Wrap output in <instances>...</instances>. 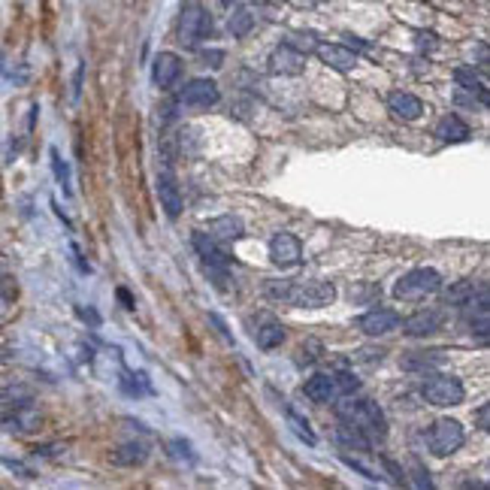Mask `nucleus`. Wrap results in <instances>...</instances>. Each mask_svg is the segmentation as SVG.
<instances>
[{
  "mask_svg": "<svg viewBox=\"0 0 490 490\" xmlns=\"http://www.w3.org/2000/svg\"><path fill=\"white\" fill-rule=\"evenodd\" d=\"M267 297L297 309H324L336 300V288L324 279H269Z\"/></svg>",
  "mask_w": 490,
  "mask_h": 490,
  "instance_id": "f257e3e1",
  "label": "nucleus"
},
{
  "mask_svg": "<svg viewBox=\"0 0 490 490\" xmlns=\"http://www.w3.org/2000/svg\"><path fill=\"white\" fill-rule=\"evenodd\" d=\"M336 415L342 421H348V424H355L357 430H363L372 442H379L387 436V418L384 412L379 408V403L372 400H355L351 394H342V400L336 396Z\"/></svg>",
  "mask_w": 490,
  "mask_h": 490,
  "instance_id": "f03ea898",
  "label": "nucleus"
},
{
  "mask_svg": "<svg viewBox=\"0 0 490 490\" xmlns=\"http://www.w3.org/2000/svg\"><path fill=\"white\" fill-rule=\"evenodd\" d=\"M439 291H442V276H439V269H433V267L408 269L406 276L394 284V297L406 300V303L427 300V297H433V294H439Z\"/></svg>",
  "mask_w": 490,
  "mask_h": 490,
  "instance_id": "7ed1b4c3",
  "label": "nucleus"
},
{
  "mask_svg": "<svg viewBox=\"0 0 490 490\" xmlns=\"http://www.w3.org/2000/svg\"><path fill=\"white\" fill-rule=\"evenodd\" d=\"M43 424L45 418L30 400L4 406V412H0V430L9 433V436H33V433L43 430Z\"/></svg>",
  "mask_w": 490,
  "mask_h": 490,
  "instance_id": "20e7f679",
  "label": "nucleus"
},
{
  "mask_svg": "<svg viewBox=\"0 0 490 490\" xmlns=\"http://www.w3.org/2000/svg\"><path fill=\"white\" fill-rule=\"evenodd\" d=\"M212 16L206 13V6L197 4V0H188L185 9H182V18H179V40L185 45H200L206 37H212Z\"/></svg>",
  "mask_w": 490,
  "mask_h": 490,
  "instance_id": "39448f33",
  "label": "nucleus"
},
{
  "mask_svg": "<svg viewBox=\"0 0 490 490\" xmlns=\"http://www.w3.org/2000/svg\"><path fill=\"white\" fill-rule=\"evenodd\" d=\"M466 442V433H463V424L454 418H439L436 424L427 430V445L436 457H451L457 454Z\"/></svg>",
  "mask_w": 490,
  "mask_h": 490,
  "instance_id": "423d86ee",
  "label": "nucleus"
},
{
  "mask_svg": "<svg viewBox=\"0 0 490 490\" xmlns=\"http://www.w3.org/2000/svg\"><path fill=\"white\" fill-rule=\"evenodd\" d=\"M421 394H424V400L436 408H451V406H460L463 396H466V387L460 379H454V375H430L421 387Z\"/></svg>",
  "mask_w": 490,
  "mask_h": 490,
  "instance_id": "0eeeda50",
  "label": "nucleus"
},
{
  "mask_svg": "<svg viewBox=\"0 0 490 490\" xmlns=\"http://www.w3.org/2000/svg\"><path fill=\"white\" fill-rule=\"evenodd\" d=\"M218 100H221L218 85L206 76L191 79V82L179 91V104L188 106V109H212V106H218Z\"/></svg>",
  "mask_w": 490,
  "mask_h": 490,
  "instance_id": "6e6552de",
  "label": "nucleus"
},
{
  "mask_svg": "<svg viewBox=\"0 0 490 490\" xmlns=\"http://www.w3.org/2000/svg\"><path fill=\"white\" fill-rule=\"evenodd\" d=\"M267 67H269L272 76H300L306 70V55L300 49H294V45H288V43H282L269 52Z\"/></svg>",
  "mask_w": 490,
  "mask_h": 490,
  "instance_id": "1a4fd4ad",
  "label": "nucleus"
},
{
  "mask_svg": "<svg viewBox=\"0 0 490 490\" xmlns=\"http://www.w3.org/2000/svg\"><path fill=\"white\" fill-rule=\"evenodd\" d=\"M312 52L321 58V64L333 67L339 73H348L357 67V52L348 49V45H342V43H315Z\"/></svg>",
  "mask_w": 490,
  "mask_h": 490,
  "instance_id": "9d476101",
  "label": "nucleus"
},
{
  "mask_svg": "<svg viewBox=\"0 0 490 490\" xmlns=\"http://www.w3.org/2000/svg\"><path fill=\"white\" fill-rule=\"evenodd\" d=\"M155 194H157V203H161V209H164L167 218H179V215H182V206H185V200H182L179 182H176L173 173H157Z\"/></svg>",
  "mask_w": 490,
  "mask_h": 490,
  "instance_id": "9b49d317",
  "label": "nucleus"
},
{
  "mask_svg": "<svg viewBox=\"0 0 490 490\" xmlns=\"http://www.w3.org/2000/svg\"><path fill=\"white\" fill-rule=\"evenodd\" d=\"M269 257L276 267H294L303 257V243L294 233H276L269 239Z\"/></svg>",
  "mask_w": 490,
  "mask_h": 490,
  "instance_id": "f8f14e48",
  "label": "nucleus"
},
{
  "mask_svg": "<svg viewBox=\"0 0 490 490\" xmlns=\"http://www.w3.org/2000/svg\"><path fill=\"white\" fill-rule=\"evenodd\" d=\"M403 324V333L406 336H430V333H436V330L445 324V312L436 309V306H427V309H421L415 315H408Z\"/></svg>",
  "mask_w": 490,
  "mask_h": 490,
  "instance_id": "ddd939ff",
  "label": "nucleus"
},
{
  "mask_svg": "<svg viewBox=\"0 0 490 490\" xmlns=\"http://www.w3.org/2000/svg\"><path fill=\"white\" fill-rule=\"evenodd\" d=\"M191 245H194V252H197V257L206 267H230V255L224 252V245L212 233H200L197 230L191 236Z\"/></svg>",
  "mask_w": 490,
  "mask_h": 490,
  "instance_id": "4468645a",
  "label": "nucleus"
},
{
  "mask_svg": "<svg viewBox=\"0 0 490 490\" xmlns=\"http://www.w3.org/2000/svg\"><path fill=\"white\" fill-rule=\"evenodd\" d=\"M179 76H182V58H179L176 52H161V55H155L152 79H155L157 88L169 91V88L179 82Z\"/></svg>",
  "mask_w": 490,
  "mask_h": 490,
  "instance_id": "2eb2a0df",
  "label": "nucleus"
},
{
  "mask_svg": "<svg viewBox=\"0 0 490 490\" xmlns=\"http://www.w3.org/2000/svg\"><path fill=\"white\" fill-rule=\"evenodd\" d=\"M400 321H403V318L396 315L394 309H372L367 315H360L357 327L367 336H384V333H394V330L400 327Z\"/></svg>",
  "mask_w": 490,
  "mask_h": 490,
  "instance_id": "dca6fc26",
  "label": "nucleus"
},
{
  "mask_svg": "<svg viewBox=\"0 0 490 490\" xmlns=\"http://www.w3.org/2000/svg\"><path fill=\"white\" fill-rule=\"evenodd\" d=\"M387 109H391L394 118H400V121H418L424 116L421 97L408 94V91H391V94H387Z\"/></svg>",
  "mask_w": 490,
  "mask_h": 490,
  "instance_id": "f3484780",
  "label": "nucleus"
},
{
  "mask_svg": "<svg viewBox=\"0 0 490 490\" xmlns=\"http://www.w3.org/2000/svg\"><path fill=\"white\" fill-rule=\"evenodd\" d=\"M303 394L309 396L312 403H333L336 396H339V387H336L333 372H315L312 379H306Z\"/></svg>",
  "mask_w": 490,
  "mask_h": 490,
  "instance_id": "a211bd4d",
  "label": "nucleus"
},
{
  "mask_svg": "<svg viewBox=\"0 0 490 490\" xmlns=\"http://www.w3.org/2000/svg\"><path fill=\"white\" fill-rule=\"evenodd\" d=\"M252 333H255L257 348H264V351L279 348L282 342H284V327H282V321H276L272 315H260Z\"/></svg>",
  "mask_w": 490,
  "mask_h": 490,
  "instance_id": "6ab92c4d",
  "label": "nucleus"
},
{
  "mask_svg": "<svg viewBox=\"0 0 490 490\" xmlns=\"http://www.w3.org/2000/svg\"><path fill=\"white\" fill-rule=\"evenodd\" d=\"M109 460L116 466H124V469H133V466H143L145 460H149V445H145V442H136V439L124 442V445L112 448Z\"/></svg>",
  "mask_w": 490,
  "mask_h": 490,
  "instance_id": "aec40b11",
  "label": "nucleus"
},
{
  "mask_svg": "<svg viewBox=\"0 0 490 490\" xmlns=\"http://www.w3.org/2000/svg\"><path fill=\"white\" fill-rule=\"evenodd\" d=\"M436 136L442 143H466L472 136L469 124H466L457 112H448V116H442L439 124H436Z\"/></svg>",
  "mask_w": 490,
  "mask_h": 490,
  "instance_id": "412c9836",
  "label": "nucleus"
},
{
  "mask_svg": "<svg viewBox=\"0 0 490 490\" xmlns=\"http://www.w3.org/2000/svg\"><path fill=\"white\" fill-rule=\"evenodd\" d=\"M336 439H339L345 448L360 451V454H367V451L372 448V439H369L363 430H357L355 424H348V421H342V424L336 427Z\"/></svg>",
  "mask_w": 490,
  "mask_h": 490,
  "instance_id": "4be33fe9",
  "label": "nucleus"
},
{
  "mask_svg": "<svg viewBox=\"0 0 490 490\" xmlns=\"http://www.w3.org/2000/svg\"><path fill=\"white\" fill-rule=\"evenodd\" d=\"M209 233L218 239V243H236V239L245 233V227L239 218H233V215H221V218H215L209 224Z\"/></svg>",
  "mask_w": 490,
  "mask_h": 490,
  "instance_id": "5701e85b",
  "label": "nucleus"
},
{
  "mask_svg": "<svg viewBox=\"0 0 490 490\" xmlns=\"http://www.w3.org/2000/svg\"><path fill=\"white\" fill-rule=\"evenodd\" d=\"M252 28H255V13L248 6H239L236 13L230 16V21H227V30H230L236 40L248 37V33H252Z\"/></svg>",
  "mask_w": 490,
  "mask_h": 490,
  "instance_id": "b1692460",
  "label": "nucleus"
},
{
  "mask_svg": "<svg viewBox=\"0 0 490 490\" xmlns=\"http://www.w3.org/2000/svg\"><path fill=\"white\" fill-rule=\"evenodd\" d=\"M284 415H288V427L294 430V436H297L300 442H306V445H315L318 436H315V430L309 427V421H306L303 415H297V412H294V408H288V412H284Z\"/></svg>",
  "mask_w": 490,
  "mask_h": 490,
  "instance_id": "393cba45",
  "label": "nucleus"
},
{
  "mask_svg": "<svg viewBox=\"0 0 490 490\" xmlns=\"http://www.w3.org/2000/svg\"><path fill=\"white\" fill-rule=\"evenodd\" d=\"M475 297V284L472 282H454L451 288L445 291V303L448 306H466Z\"/></svg>",
  "mask_w": 490,
  "mask_h": 490,
  "instance_id": "a878e982",
  "label": "nucleus"
},
{
  "mask_svg": "<svg viewBox=\"0 0 490 490\" xmlns=\"http://www.w3.org/2000/svg\"><path fill=\"white\" fill-rule=\"evenodd\" d=\"M21 400H30L28 387H18V384H9V387H0V406H13Z\"/></svg>",
  "mask_w": 490,
  "mask_h": 490,
  "instance_id": "bb28decb",
  "label": "nucleus"
},
{
  "mask_svg": "<svg viewBox=\"0 0 490 490\" xmlns=\"http://www.w3.org/2000/svg\"><path fill=\"white\" fill-rule=\"evenodd\" d=\"M52 169H55V176H58L64 194H70V169H67V164L61 161V152L58 149H52Z\"/></svg>",
  "mask_w": 490,
  "mask_h": 490,
  "instance_id": "cd10ccee",
  "label": "nucleus"
},
{
  "mask_svg": "<svg viewBox=\"0 0 490 490\" xmlns=\"http://www.w3.org/2000/svg\"><path fill=\"white\" fill-rule=\"evenodd\" d=\"M333 379H336V387H339V396L342 394H355L357 387H360L355 372H333Z\"/></svg>",
  "mask_w": 490,
  "mask_h": 490,
  "instance_id": "c85d7f7f",
  "label": "nucleus"
},
{
  "mask_svg": "<svg viewBox=\"0 0 490 490\" xmlns=\"http://www.w3.org/2000/svg\"><path fill=\"white\" fill-rule=\"evenodd\" d=\"M288 45H294V49H300V52H312L315 49V37L312 33H288V40H284Z\"/></svg>",
  "mask_w": 490,
  "mask_h": 490,
  "instance_id": "c756f323",
  "label": "nucleus"
},
{
  "mask_svg": "<svg viewBox=\"0 0 490 490\" xmlns=\"http://www.w3.org/2000/svg\"><path fill=\"white\" fill-rule=\"evenodd\" d=\"M412 469H415V484L418 487H433V478H430V472L424 469V466H421L418 460L412 463Z\"/></svg>",
  "mask_w": 490,
  "mask_h": 490,
  "instance_id": "7c9ffc66",
  "label": "nucleus"
},
{
  "mask_svg": "<svg viewBox=\"0 0 490 490\" xmlns=\"http://www.w3.org/2000/svg\"><path fill=\"white\" fill-rule=\"evenodd\" d=\"M13 303H16V291H0V318H6L9 312H13Z\"/></svg>",
  "mask_w": 490,
  "mask_h": 490,
  "instance_id": "2f4dec72",
  "label": "nucleus"
},
{
  "mask_svg": "<svg viewBox=\"0 0 490 490\" xmlns=\"http://www.w3.org/2000/svg\"><path fill=\"white\" fill-rule=\"evenodd\" d=\"M382 463H384V469L394 475V484H406V472H403V469H400V466H396L394 460H387V457H384Z\"/></svg>",
  "mask_w": 490,
  "mask_h": 490,
  "instance_id": "473e14b6",
  "label": "nucleus"
},
{
  "mask_svg": "<svg viewBox=\"0 0 490 490\" xmlns=\"http://www.w3.org/2000/svg\"><path fill=\"white\" fill-rule=\"evenodd\" d=\"M206 61H212V67H221V52H206L203 55Z\"/></svg>",
  "mask_w": 490,
  "mask_h": 490,
  "instance_id": "72a5a7b5",
  "label": "nucleus"
},
{
  "mask_svg": "<svg viewBox=\"0 0 490 490\" xmlns=\"http://www.w3.org/2000/svg\"><path fill=\"white\" fill-rule=\"evenodd\" d=\"M487 412H490V406H481V408H478V421H481V430H487Z\"/></svg>",
  "mask_w": 490,
  "mask_h": 490,
  "instance_id": "f704fd0d",
  "label": "nucleus"
},
{
  "mask_svg": "<svg viewBox=\"0 0 490 490\" xmlns=\"http://www.w3.org/2000/svg\"><path fill=\"white\" fill-rule=\"evenodd\" d=\"M118 297H121V303H124V309H133V300H130V294L124 291V288L118 291Z\"/></svg>",
  "mask_w": 490,
  "mask_h": 490,
  "instance_id": "c9c22d12",
  "label": "nucleus"
},
{
  "mask_svg": "<svg viewBox=\"0 0 490 490\" xmlns=\"http://www.w3.org/2000/svg\"><path fill=\"white\" fill-rule=\"evenodd\" d=\"M236 4V0H221V6H233Z\"/></svg>",
  "mask_w": 490,
  "mask_h": 490,
  "instance_id": "e433bc0d",
  "label": "nucleus"
}]
</instances>
